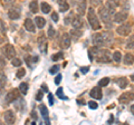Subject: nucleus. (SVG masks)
Returning <instances> with one entry per match:
<instances>
[{
  "label": "nucleus",
  "mask_w": 134,
  "mask_h": 125,
  "mask_svg": "<svg viewBox=\"0 0 134 125\" xmlns=\"http://www.w3.org/2000/svg\"><path fill=\"white\" fill-rule=\"evenodd\" d=\"M87 18H88V22L91 25V27L93 28L94 30H98V29H100V25H99V21H98V18L96 17L94 8H90L88 9Z\"/></svg>",
  "instance_id": "1"
},
{
  "label": "nucleus",
  "mask_w": 134,
  "mask_h": 125,
  "mask_svg": "<svg viewBox=\"0 0 134 125\" xmlns=\"http://www.w3.org/2000/svg\"><path fill=\"white\" fill-rule=\"evenodd\" d=\"M96 59H97L99 62H110L111 59H112V55L111 53L106 50V49H100V47L97 49V52H96Z\"/></svg>",
  "instance_id": "2"
},
{
  "label": "nucleus",
  "mask_w": 134,
  "mask_h": 125,
  "mask_svg": "<svg viewBox=\"0 0 134 125\" xmlns=\"http://www.w3.org/2000/svg\"><path fill=\"white\" fill-rule=\"evenodd\" d=\"M98 15H99V17L100 19L103 20V22H105L108 25V27H113L110 25L111 22V20H112V12L107 9L106 7H102V8H99V10H98Z\"/></svg>",
  "instance_id": "3"
},
{
  "label": "nucleus",
  "mask_w": 134,
  "mask_h": 125,
  "mask_svg": "<svg viewBox=\"0 0 134 125\" xmlns=\"http://www.w3.org/2000/svg\"><path fill=\"white\" fill-rule=\"evenodd\" d=\"M131 30H132L131 25L124 24V25H121V26L117 27L116 32H117V34H119L120 36H127V35H130Z\"/></svg>",
  "instance_id": "4"
},
{
  "label": "nucleus",
  "mask_w": 134,
  "mask_h": 125,
  "mask_svg": "<svg viewBox=\"0 0 134 125\" xmlns=\"http://www.w3.org/2000/svg\"><path fill=\"white\" fill-rule=\"evenodd\" d=\"M3 118H5V122L7 124H14L16 121V116H15L14 111H11V110L6 111L5 114H3Z\"/></svg>",
  "instance_id": "5"
},
{
  "label": "nucleus",
  "mask_w": 134,
  "mask_h": 125,
  "mask_svg": "<svg viewBox=\"0 0 134 125\" xmlns=\"http://www.w3.org/2000/svg\"><path fill=\"white\" fill-rule=\"evenodd\" d=\"M70 41H72V38H70L69 34H64V35L62 36V39H60V47H62L63 49L69 48Z\"/></svg>",
  "instance_id": "6"
},
{
  "label": "nucleus",
  "mask_w": 134,
  "mask_h": 125,
  "mask_svg": "<svg viewBox=\"0 0 134 125\" xmlns=\"http://www.w3.org/2000/svg\"><path fill=\"white\" fill-rule=\"evenodd\" d=\"M126 19H127L126 11H120V12H117V14H115V16H114V21L117 24H122Z\"/></svg>",
  "instance_id": "7"
},
{
  "label": "nucleus",
  "mask_w": 134,
  "mask_h": 125,
  "mask_svg": "<svg viewBox=\"0 0 134 125\" xmlns=\"http://www.w3.org/2000/svg\"><path fill=\"white\" fill-rule=\"evenodd\" d=\"M134 99V93H124L121 95V97L119 98V102L120 103H130Z\"/></svg>",
  "instance_id": "8"
},
{
  "label": "nucleus",
  "mask_w": 134,
  "mask_h": 125,
  "mask_svg": "<svg viewBox=\"0 0 134 125\" xmlns=\"http://www.w3.org/2000/svg\"><path fill=\"white\" fill-rule=\"evenodd\" d=\"M72 26L74 28H78L81 29L83 26H84V20L82 18V16H76V17H73V20H72Z\"/></svg>",
  "instance_id": "9"
},
{
  "label": "nucleus",
  "mask_w": 134,
  "mask_h": 125,
  "mask_svg": "<svg viewBox=\"0 0 134 125\" xmlns=\"http://www.w3.org/2000/svg\"><path fill=\"white\" fill-rule=\"evenodd\" d=\"M8 16H9L10 19H19L20 18V9L19 7H12L11 9L8 12Z\"/></svg>",
  "instance_id": "10"
},
{
  "label": "nucleus",
  "mask_w": 134,
  "mask_h": 125,
  "mask_svg": "<svg viewBox=\"0 0 134 125\" xmlns=\"http://www.w3.org/2000/svg\"><path fill=\"white\" fill-rule=\"evenodd\" d=\"M5 54H6V57L9 58V59H12L15 56H16V49L12 45L8 44L6 46V50H5Z\"/></svg>",
  "instance_id": "11"
},
{
  "label": "nucleus",
  "mask_w": 134,
  "mask_h": 125,
  "mask_svg": "<svg viewBox=\"0 0 134 125\" xmlns=\"http://www.w3.org/2000/svg\"><path fill=\"white\" fill-rule=\"evenodd\" d=\"M90 96L95 99H100L102 98V89H100L98 86L94 87V88H92V90L90 92Z\"/></svg>",
  "instance_id": "12"
},
{
  "label": "nucleus",
  "mask_w": 134,
  "mask_h": 125,
  "mask_svg": "<svg viewBox=\"0 0 134 125\" xmlns=\"http://www.w3.org/2000/svg\"><path fill=\"white\" fill-rule=\"evenodd\" d=\"M82 35H83V31L81 30V29H78V28H74V29H72V30L69 31L70 38H73V40H75V41L81 38Z\"/></svg>",
  "instance_id": "13"
},
{
  "label": "nucleus",
  "mask_w": 134,
  "mask_h": 125,
  "mask_svg": "<svg viewBox=\"0 0 134 125\" xmlns=\"http://www.w3.org/2000/svg\"><path fill=\"white\" fill-rule=\"evenodd\" d=\"M92 40H93L94 46H97V47H102V46H104V41H103L102 35H100V34L93 35V37H92Z\"/></svg>",
  "instance_id": "14"
},
{
  "label": "nucleus",
  "mask_w": 134,
  "mask_h": 125,
  "mask_svg": "<svg viewBox=\"0 0 134 125\" xmlns=\"http://www.w3.org/2000/svg\"><path fill=\"white\" fill-rule=\"evenodd\" d=\"M102 35V38H103V41H104V45H111L112 41H113V34L110 31H105L103 32Z\"/></svg>",
  "instance_id": "15"
},
{
  "label": "nucleus",
  "mask_w": 134,
  "mask_h": 125,
  "mask_svg": "<svg viewBox=\"0 0 134 125\" xmlns=\"http://www.w3.org/2000/svg\"><path fill=\"white\" fill-rule=\"evenodd\" d=\"M25 28H26V30L30 31V32H35L36 31V27H35V24H34V21L31 19L27 18L26 20H25V24H24Z\"/></svg>",
  "instance_id": "16"
},
{
  "label": "nucleus",
  "mask_w": 134,
  "mask_h": 125,
  "mask_svg": "<svg viewBox=\"0 0 134 125\" xmlns=\"http://www.w3.org/2000/svg\"><path fill=\"white\" fill-rule=\"evenodd\" d=\"M85 10H86V0H79L78 5H77V12L79 16H84L85 15Z\"/></svg>",
  "instance_id": "17"
},
{
  "label": "nucleus",
  "mask_w": 134,
  "mask_h": 125,
  "mask_svg": "<svg viewBox=\"0 0 134 125\" xmlns=\"http://www.w3.org/2000/svg\"><path fill=\"white\" fill-rule=\"evenodd\" d=\"M119 3H120V2L117 1V0H108V1L106 2V6H105V7L112 12V15H113V14H114L115 8L119 6Z\"/></svg>",
  "instance_id": "18"
},
{
  "label": "nucleus",
  "mask_w": 134,
  "mask_h": 125,
  "mask_svg": "<svg viewBox=\"0 0 134 125\" xmlns=\"http://www.w3.org/2000/svg\"><path fill=\"white\" fill-rule=\"evenodd\" d=\"M18 97L19 96H18V94H17V92L16 90H11L6 95V102L7 103H11V102L16 101Z\"/></svg>",
  "instance_id": "19"
},
{
  "label": "nucleus",
  "mask_w": 134,
  "mask_h": 125,
  "mask_svg": "<svg viewBox=\"0 0 134 125\" xmlns=\"http://www.w3.org/2000/svg\"><path fill=\"white\" fill-rule=\"evenodd\" d=\"M39 110H40V114L43 115V117H44L45 121H46V123L49 124V120H48V110H47V107H46L45 105H40V106H39Z\"/></svg>",
  "instance_id": "20"
},
{
  "label": "nucleus",
  "mask_w": 134,
  "mask_h": 125,
  "mask_svg": "<svg viewBox=\"0 0 134 125\" xmlns=\"http://www.w3.org/2000/svg\"><path fill=\"white\" fill-rule=\"evenodd\" d=\"M124 64L125 65H133L134 64V56L132 54L127 53L126 55L124 56Z\"/></svg>",
  "instance_id": "21"
},
{
  "label": "nucleus",
  "mask_w": 134,
  "mask_h": 125,
  "mask_svg": "<svg viewBox=\"0 0 134 125\" xmlns=\"http://www.w3.org/2000/svg\"><path fill=\"white\" fill-rule=\"evenodd\" d=\"M29 9H30L31 12H34V14H37L39 10V7H38V2L36 1V0H32V1L29 3Z\"/></svg>",
  "instance_id": "22"
},
{
  "label": "nucleus",
  "mask_w": 134,
  "mask_h": 125,
  "mask_svg": "<svg viewBox=\"0 0 134 125\" xmlns=\"http://www.w3.org/2000/svg\"><path fill=\"white\" fill-rule=\"evenodd\" d=\"M35 22H36V26L38 28H44L45 25H46V20L43 17H36L35 18Z\"/></svg>",
  "instance_id": "23"
},
{
  "label": "nucleus",
  "mask_w": 134,
  "mask_h": 125,
  "mask_svg": "<svg viewBox=\"0 0 134 125\" xmlns=\"http://www.w3.org/2000/svg\"><path fill=\"white\" fill-rule=\"evenodd\" d=\"M116 84L119 85L120 88H125V87L127 86V79L125 77H122V78H119V79L116 81Z\"/></svg>",
  "instance_id": "24"
},
{
  "label": "nucleus",
  "mask_w": 134,
  "mask_h": 125,
  "mask_svg": "<svg viewBox=\"0 0 134 125\" xmlns=\"http://www.w3.org/2000/svg\"><path fill=\"white\" fill-rule=\"evenodd\" d=\"M40 9L44 14H48V12L50 11V9H52V7H50L49 3H47V2H41L40 3Z\"/></svg>",
  "instance_id": "25"
},
{
  "label": "nucleus",
  "mask_w": 134,
  "mask_h": 125,
  "mask_svg": "<svg viewBox=\"0 0 134 125\" xmlns=\"http://www.w3.org/2000/svg\"><path fill=\"white\" fill-rule=\"evenodd\" d=\"M19 90L23 95H26L28 93V84L27 83H21V84L19 85Z\"/></svg>",
  "instance_id": "26"
},
{
  "label": "nucleus",
  "mask_w": 134,
  "mask_h": 125,
  "mask_svg": "<svg viewBox=\"0 0 134 125\" xmlns=\"http://www.w3.org/2000/svg\"><path fill=\"white\" fill-rule=\"evenodd\" d=\"M112 58L115 62H121V60H122V54H121V52H115L112 55Z\"/></svg>",
  "instance_id": "27"
},
{
  "label": "nucleus",
  "mask_w": 134,
  "mask_h": 125,
  "mask_svg": "<svg viewBox=\"0 0 134 125\" xmlns=\"http://www.w3.org/2000/svg\"><path fill=\"white\" fill-rule=\"evenodd\" d=\"M127 49H133L134 48V35H131L127 39V46H126Z\"/></svg>",
  "instance_id": "28"
},
{
  "label": "nucleus",
  "mask_w": 134,
  "mask_h": 125,
  "mask_svg": "<svg viewBox=\"0 0 134 125\" xmlns=\"http://www.w3.org/2000/svg\"><path fill=\"white\" fill-rule=\"evenodd\" d=\"M69 9V6H68V3H67V1H63L59 3V10L62 12H65Z\"/></svg>",
  "instance_id": "29"
},
{
  "label": "nucleus",
  "mask_w": 134,
  "mask_h": 125,
  "mask_svg": "<svg viewBox=\"0 0 134 125\" xmlns=\"http://www.w3.org/2000/svg\"><path fill=\"white\" fill-rule=\"evenodd\" d=\"M11 64H12V66H15V67H20L21 66V64H23V61L19 59V58H12L11 59Z\"/></svg>",
  "instance_id": "30"
},
{
  "label": "nucleus",
  "mask_w": 134,
  "mask_h": 125,
  "mask_svg": "<svg viewBox=\"0 0 134 125\" xmlns=\"http://www.w3.org/2000/svg\"><path fill=\"white\" fill-rule=\"evenodd\" d=\"M47 34H48V37H49V38H54V37H55V35H56V30L54 29L53 26H50V25H49V28H48Z\"/></svg>",
  "instance_id": "31"
},
{
  "label": "nucleus",
  "mask_w": 134,
  "mask_h": 125,
  "mask_svg": "<svg viewBox=\"0 0 134 125\" xmlns=\"http://www.w3.org/2000/svg\"><path fill=\"white\" fill-rule=\"evenodd\" d=\"M108 83H110V78H108V77H104V78H102V79L98 82V85L104 87V86H107Z\"/></svg>",
  "instance_id": "32"
},
{
  "label": "nucleus",
  "mask_w": 134,
  "mask_h": 125,
  "mask_svg": "<svg viewBox=\"0 0 134 125\" xmlns=\"http://www.w3.org/2000/svg\"><path fill=\"white\" fill-rule=\"evenodd\" d=\"M62 58H63V53H57V54H55V55L52 56V60L53 61H58L59 59H62Z\"/></svg>",
  "instance_id": "33"
},
{
  "label": "nucleus",
  "mask_w": 134,
  "mask_h": 125,
  "mask_svg": "<svg viewBox=\"0 0 134 125\" xmlns=\"http://www.w3.org/2000/svg\"><path fill=\"white\" fill-rule=\"evenodd\" d=\"M25 75H26V70H25L24 68H20L19 70H17V74H16L17 78H23Z\"/></svg>",
  "instance_id": "34"
},
{
  "label": "nucleus",
  "mask_w": 134,
  "mask_h": 125,
  "mask_svg": "<svg viewBox=\"0 0 134 125\" xmlns=\"http://www.w3.org/2000/svg\"><path fill=\"white\" fill-rule=\"evenodd\" d=\"M56 94H57V96L59 97L60 99H66V98H67L65 95H64V93H63V88H62V87H59V88L57 89V93H56Z\"/></svg>",
  "instance_id": "35"
},
{
  "label": "nucleus",
  "mask_w": 134,
  "mask_h": 125,
  "mask_svg": "<svg viewBox=\"0 0 134 125\" xmlns=\"http://www.w3.org/2000/svg\"><path fill=\"white\" fill-rule=\"evenodd\" d=\"M58 70H59V66H58V65H55V66H53V67L49 69V73L54 75V74L58 73Z\"/></svg>",
  "instance_id": "36"
},
{
  "label": "nucleus",
  "mask_w": 134,
  "mask_h": 125,
  "mask_svg": "<svg viewBox=\"0 0 134 125\" xmlns=\"http://www.w3.org/2000/svg\"><path fill=\"white\" fill-rule=\"evenodd\" d=\"M88 106H90V108H92V110H96V108L98 107L97 103L94 102V101H91V102H88Z\"/></svg>",
  "instance_id": "37"
},
{
  "label": "nucleus",
  "mask_w": 134,
  "mask_h": 125,
  "mask_svg": "<svg viewBox=\"0 0 134 125\" xmlns=\"http://www.w3.org/2000/svg\"><path fill=\"white\" fill-rule=\"evenodd\" d=\"M72 20H73V12H70V15L68 16V17L65 18V24L66 25H69L70 22H72Z\"/></svg>",
  "instance_id": "38"
},
{
  "label": "nucleus",
  "mask_w": 134,
  "mask_h": 125,
  "mask_svg": "<svg viewBox=\"0 0 134 125\" xmlns=\"http://www.w3.org/2000/svg\"><path fill=\"white\" fill-rule=\"evenodd\" d=\"M6 85V76H1L0 78V89H2V87Z\"/></svg>",
  "instance_id": "39"
},
{
  "label": "nucleus",
  "mask_w": 134,
  "mask_h": 125,
  "mask_svg": "<svg viewBox=\"0 0 134 125\" xmlns=\"http://www.w3.org/2000/svg\"><path fill=\"white\" fill-rule=\"evenodd\" d=\"M91 3H92V6L97 7V6H99L100 3H102V0H91Z\"/></svg>",
  "instance_id": "40"
},
{
  "label": "nucleus",
  "mask_w": 134,
  "mask_h": 125,
  "mask_svg": "<svg viewBox=\"0 0 134 125\" xmlns=\"http://www.w3.org/2000/svg\"><path fill=\"white\" fill-rule=\"evenodd\" d=\"M52 19H53L55 22H58V20H59V17H58V14H57V12H53V14H52Z\"/></svg>",
  "instance_id": "41"
},
{
  "label": "nucleus",
  "mask_w": 134,
  "mask_h": 125,
  "mask_svg": "<svg viewBox=\"0 0 134 125\" xmlns=\"http://www.w3.org/2000/svg\"><path fill=\"white\" fill-rule=\"evenodd\" d=\"M122 5H123V8H124V10H125V11L130 9V3H129V1H127V0H124Z\"/></svg>",
  "instance_id": "42"
},
{
  "label": "nucleus",
  "mask_w": 134,
  "mask_h": 125,
  "mask_svg": "<svg viewBox=\"0 0 134 125\" xmlns=\"http://www.w3.org/2000/svg\"><path fill=\"white\" fill-rule=\"evenodd\" d=\"M41 98H43V92H38V93H37V95H36V99L37 101H41Z\"/></svg>",
  "instance_id": "43"
},
{
  "label": "nucleus",
  "mask_w": 134,
  "mask_h": 125,
  "mask_svg": "<svg viewBox=\"0 0 134 125\" xmlns=\"http://www.w3.org/2000/svg\"><path fill=\"white\" fill-rule=\"evenodd\" d=\"M60 81H62V75H60V74H58V76L55 78V84L58 85V84L60 83Z\"/></svg>",
  "instance_id": "44"
},
{
  "label": "nucleus",
  "mask_w": 134,
  "mask_h": 125,
  "mask_svg": "<svg viewBox=\"0 0 134 125\" xmlns=\"http://www.w3.org/2000/svg\"><path fill=\"white\" fill-rule=\"evenodd\" d=\"M48 101H49V104H50V105H53V104H54V99H53V95L52 94H48Z\"/></svg>",
  "instance_id": "45"
},
{
  "label": "nucleus",
  "mask_w": 134,
  "mask_h": 125,
  "mask_svg": "<svg viewBox=\"0 0 134 125\" xmlns=\"http://www.w3.org/2000/svg\"><path fill=\"white\" fill-rule=\"evenodd\" d=\"M88 69H90L88 66H86V67H82V68H81V72H82L83 74H86L87 72H88Z\"/></svg>",
  "instance_id": "46"
},
{
  "label": "nucleus",
  "mask_w": 134,
  "mask_h": 125,
  "mask_svg": "<svg viewBox=\"0 0 134 125\" xmlns=\"http://www.w3.org/2000/svg\"><path fill=\"white\" fill-rule=\"evenodd\" d=\"M3 3H6V5H10V3H12L15 1V0H2Z\"/></svg>",
  "instance_id": "47"
},
{
  "label": "nucleus",
  "mask_w": 134,
  "mask_h": 125,
  "mask_svg": "<svg viewBox=\"0 0 134 125\" xmlns=\"http://www.w3.org/2000/svg\"><path fill=\"white\" fill-rule=\"evenodd\" d=\"M130 111H131V113L134 115V104H133V105H131V107H130Z\"/></svg>",
  "instance_id": "48"
},
{
  "label": "nucleus",
  "mask_w": 134,
  "mask_h": 125,
  "mask_svg": "<svg viewBox=\"0 0 134 125\" xmlns=\"http://www.w3.org/2000/svg\"><path fill=\"white\" fill-rule=\"evenodd\" d=\"M41 87H43V90H45V92L48 90V89H47V86H46L45 84H43V86H41Z\"/></svg>",
  "instance_id": "49"
},
{
  "label": "nucleus",
  "mask_w": 134,
  "mask_h": 125,
  "mask_svg": "<svg viewBox=\"0 0 134 125\" xmlns=\"http://www.w3.org/2000/svg\"><path fill=\"white\" fill-rule=\"evenodd\" d=\"M32 117L35 118V120H37V115H36V112H32Z\"/></svg>",
  "instance_id": "50"
},
{
  "label": "nucleus",
  "mask_w": 134,
  "mask_h": 125,
  "mask_svg": "<svg viewBox=\"0 0 134 125\" xmlns=\"http://www.w3.org/2000/svg\"><path fill=\"white\" fill-rule=\"evenodd\" d=\"M113 122V116H111V118L107 121V124H110V123H112Z\"/></svg>",
  "instance_id": "51"
},
{
  "label": "nucleus",
  "mask_w": 134,
  "mask_h": 125,
  "mask_svg": "<svg viewBox=\"0 0 134 125\" xmlns=\"http://www.w3.org/2000/svg\"><path fill=\"white\" fill-rule=\"evenodd\" d=\"M77 103H78V104H85V103L82 102V101H77Z\"/></svg>",
  "instance_id": "52"
},
{
  "label": "nucleus",
  "mask_w": 134,
  "mask_h": 125,
  "mask_svg": "<svg viewBox=\"0 0 134 125\" xmlns=\"http://www.w3.org/2000/svg\"><path fill=\"white\" fill-rule=\"evenodd\" d=\"M132 81H134V75H133V76H132Z\"/></svg>",
  "instance_id": "53"
}]
</instances>
